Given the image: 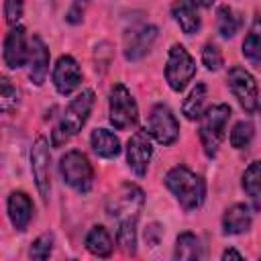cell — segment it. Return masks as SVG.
Segmentation results:
<instances>
[{"label":"cell","mask_w":261,"mask_h":261,"mask_svg":"<svg viewBox=\"0 0 261 261\" xmlns=\"http://www.w3.org/2000/svg\"><path fill=\"white\" fill-rule=\"evenodd\" d=\"M165 186L175 196L184 210H196L202 206L206 198V184L204 179L188 169L186 165H175L165 173Z\"/></svg>","instance_id":"1"},{"label":"cell","mask_w":261,"mask_h":261,"mask_svg":"<svg viewBox=\"0 0 261 261\" xmlns=\"http://www.w3.org/2000/svg\"><path fill=\"white\" fill-rule=\"evenodd\" d=\"M92 106H94V92L92 90H82L65 108V112L61 114V120L59 124L55 126L53 135H51V141L55 147L63 145L69 137L77 135L82 130V126L86 124L90 112H92Z\"/></svg>","instance_id":"2"},{"label":"cell","mask_w":261,"mask_h":261,"mask_svg":"<svg viewBox=\"0 0 261 261\" xmlns=\"http://www.w3.org/2000/svg\"><path fill=\"white\" fill-rule=\"evenodd\" d=\"M230 118V106L228 104H214L206 108L200 116V143L206 153V157L214 159L218 153V147L226 135V124Z\"/></svg>","instance_id":"3"},{"label":"cell","mask_w":261,"mask_h":261,"mask_svg":"<svg viewBox=\"0 0 261 261\" xmlns=\"http://www.w3.org/2000/svg\"><path fill=\"white\" fill-rule=\"evenodd\" d=\"M108 120L116 130H126L137 124L139 108L124 84H114L108 94Z\"/></svg>","instance_id":"4"},{"label":"cell","mask_w":261,"mask_h":261,"mask_svg":"<svg viewBox=\"0 0 261 261\" xmlns=\"http://www.w3.org/2000/svg\"><path fill=\"white\" fill-rule=\"evenodd\" d=\"M59 173L63 184L73 188L80 194H88L94 184V169L88 161V157L82 151H67L59 159Z\"/></svg>","instance_id":"5"},{"label":"cell","mask_w":261,"mask_h":261,"mask_svg":"<svg viewBox=\"0 0 261 261\" xmlns=\"http://www.w3.org/2000/svg\"><path fill=\"white\" fill-rule=\"evenodd\" d=\"M196 75V61L179 43L171 45L165 61V82L173 92H181Z\"/></svg>","instance_id":"6"},{"label":"cell","mask_w":261,"mask_h":261,"mask_svg":"<svg viewBox=\"0 0 261 261\" xmlns=\"http://www.w3.org/2000/svg\"><path fill=\"white\" fill-rule=\"evenodd\" d=\"M226 84L241 108L249 114H253L259 108V88L255 77L241 65H232L226 73Z\"/></svg>","instance_id":"7"},{"label":"cell","mask_w":261,"mask_h":261,"mask_svg":"<svg viewBox=\"0 0 261 261\" xmlns=\"http://www.w3.org/2000/svg\"><path fill=\"white\" fill-rule=\"evenodd\" d=\"M145 204V196L143 190L133 186V184H124L120 186V190H116L106 204V212L112 218H137L141 208Z\"/></svg>","instance_id":"8"},{"label":"cell","mask_w":261,"mask_h":261,"mask_svg":"<svg viewBox=\"0 0 261 261\" xmlns=\"http://www.w3.org/2000/svg\"><path fill=\"white\" fill-rule=\"evenodd\" d=\"M147 130L157 143L173 145L179 137V122H177V118H175V114L171 112L169 106L155 104L151 108V114H149V120H147Z\"/></svg>","instance_id":"9"},{"label":"cell","mask_w":261,"mask_h":261,"mask_svg":"<svg viewBox=\"0 0 261 261\" xmlns=\"http://www.w3.org/2000/svg\"><path fill=\"white\" fill-rule=\"evenodd\" d=\"M31 171L35 186L43 198V202H49V192H51V153H49V143L45 137H39L33 145L31 151Z\"/></svg>","instance_id":"10"},{"label":"cell","mask_w":261,"mask_h":261,"mask_svg":"<svg viewBox=\"0 0 261 261\" xmlns=\"http://www.w3.org/2000/svg\"><path fill=\"white\" fill-rule=\"evenodd\" d=\"M153 155V145H151V135L147 128L137 130L128 143H126V163L128 167L141 177L149 169V161Z\"/></svg>","instance_id":"11"},{"label":"cell","mask_w":261,"mask_h":261,"mask_svg":"<svg viewBox=\"0 0 261 261\" xmlns=\"http://www.w3.org/2000/svg\"><path fill=\"white\" fill-rule=\"evenodd\" d=\"M155 39H157V27H153V24H141V27L130 29L124 35V43H122L124 59L137 61V59L145 57L151 51Z\"/></svg>","instance_id":"12"},{"label":"cell","mask_w":261,"mask_h":261,"mask_svg":"<svg viewBox=\"0 0 261 261\" xmlns=\"http://www.w3.org/2000/svg\"><path fill=\"white\" fill-rule=\"evenodd\" d=\"M29 53H31V45L27 43V31L20 24H14L6 39H4V49H2V57L6 67L10 69H18L29 61Z\"/></svg>","instance_id":"13"},{"label":"cell","mask_w":261,"mask_h":261,"mask_svg":"<svg viewBox=\"0 0 261 261\" xmlns=\"http://www.w3.org/2000/svg\"><path fill=\"white\" fill-rule=\"evenodd\" d=\"M82 82V69L71 55H61L53 67V86L57 94L69 96Z\"/></svg>","instance_id":"14"},{"label":"cell","mask_w":261,"mask_h":261,"mask_svg":"<svg viewBox=\"0 0 261 261\" xmlns=\"http://www.w3.org/2000/svg\"><path fill=\"white\" fill-rule=\"evenodd\" d=\"M49 71V49L39 35L31 39V53H29V80L35 86H43Z\"/></svg>","instance_id":"15"},{"label":"cell","mask_w":261,"mask_h":261,"mask_svg":"<svg viewBox=\"0 0 261 261\" xmlns=\"http://www.w3.org/2000/svg\"><path fill=\"white\" fill-rule=\"evenodd\" d=\"M6 208H8V218L12 226L22 232L33 218V200L24 192H12L8 196Z\"/></svg>","instance_id":"16"},{"label":"cell","mask_w":261,"mask_h":261,"mask_svg":"<svg viewBox=\"0 0 261 261\" xmlns=\"http://www.w3.org/2000/svg\"><path fill=\"white\" fill-rule=\"evenodd\" d=\"M171 16L186 35H194L200 31L198 0H175L171 4Z\"/></svg>","instance_id":"17"},{"label":"cell","mask_w":261,"mask_h":261,"mask_svg":"<svg viewBox=\"0 0 261 261\" xmlns=\"http://www.w3.org/2000/svg\"><path fill=\"white\" fill-rule=\"evenodd\" d=\"M253 214L247 204H232L226 208L222 216V232L224 234H243L251 228Z\"/></svg>","instance_id":"18"},{"label":"cell","mask_w":261,"mask_h":261,"mask_svg":"<svg viewBox=\"0 0 261 261\" xmlns=\"http://www.w3.org/2000/svg\"><path fill=\"white\" fill-rule=\"evenodd\" d=\"M90 145L94 149L96 155L104 157V159H112L120 155V141L114 133H110L108 128H94L90 135Z\"/></svg>","instance_id":"19"},{"label":"cell","mask_w":261,"mask_h":261,"mask_svg":"<svg viewBox=\"0 0 261 261\" xmlns=\"http://www.w3.org/2000/svg\"><path fill=\"white\" fill-rule=\"evenodd\" d=\"M241 51L245 59L253 65H261V16H255L251 22L249 33L243 39Z\"/></svg>","instance_id":"20"},{"label":"cell","mask_w":261,"mask_h":261,"mask_svg":"<svg viewBox=\"0 0 261 261\" xmlns=\"http://www.w3.org/2000/svg\"><path fill=\"white\" fill-rule=\"evenodd\" d=\"M84 245L96 257H108L112 253V239L104 226H92L86 234Z\"/></svg>","instance_id":"21"},{"label":"cell","mask_w":261,"mask_h":261,"mask_svg":"<svg viewBox=\"0 0 261 261\" xmlns=\"http://www.w3.org/2000/svg\"><path fill=\"white\" fill-rule=\"evenodd\" d=\"M173 257L177 261H194L202 257V245L200 239L194 232H181L175 241V251Z\"/></svg>","instance_id":"22"},{"label":"cell","mask_w":261,"mask_h":261,"mask_svg":"<svg viewBox=\"0 0 261 261\" xmlns=\"http://www.w3.org/2000/svg\"><path fill=\"white\" fill-rule=\"evenodd\" d=\"M204 104H206V84H196L181 104V114L188 120H198L204 112Z\"/></svg>","instance_id":"23"},{"label":"cell","mask_w":261,"mask_h":261,"mask_svg":"<svg viewBox=\"0 0 261 261\" xmlns=\"http://www.w3.org/2000/svg\"><path fill=\"white\" fill-rule=\"evenodd\" d=\"M241 186L255 204H261V161H253L245 169Z\"/></svg>","instance_id":"24"},{"label":"cell","mask_w":261,"mask_h":261,"mask_svg":"<svg viewBox=\"0 0 261 261\" xmlns=\"http://www.w3.org/2000/svg\"><path fill=\"white\" fill-rule=\"evenodd\" d=\"M118 245L124 253H137V218H122L118 224Z\"/></svg>","instance_id":"25"},{"label":"cell","mask_w":261,"mask_h":261,"mask_svg":"<svg viewBox=\"0 0 261 261\" xmlns=\"http://www.w3.org/2000/svg\"><path fill=\"white\" fill-rule=\"evenodd\" d=\"M237 29H239V20H237L232 8L220 6L216 10V31H218V35L222 39H230V37H234Z\"/></svg>","instance_id":"26"},{"label":"cell","mask_w":261,"mask_h":261,"mask_svg":"<svg viewBox=\"0 0 261 261\" xmlns=\"http://www.w3.org/2000/svg\"><path fill=\"white\" fill-rule=\"evenodd\" d=\"M253 141V124L249 120H241L230 130V145L234 149H247Z\"/></svg>","instance_id":"27"},{"label":"cell","mask_w":261,"mask_h":261,"mask_svg":"<svg viewBox=\"0 0 261 261\" xmlns=\"http://www.w3.org/2000/svg\"><path fill=\"white\" fill-rule=\"evenodd\" d=\"M51 251H53V234L45 232L33 241L29 255H31V259H47L51 255Z\"/></svg>","instance_id":"28"},{"label":"cell","mask_w":261,"mask_h":261,"mask_svg":"<svg viewBox=\"0 0 261 261\" xmlns=\"http://www.w3.org/2000/svg\"><path fill=\"white\" fill-rule=\"evenodd\" d=\"M18 106V92L10 84V80L2 77V94H0V108L2 112H12Z\"/></svg>","instance_id":"29"},{"label":"cell","mask_w":261,"mask_h":261,"mask_svg":"<svg viewBox=\"0 0 261 261\" xmlns=\"http://www.w3.org/2000/svg\"><path fill=\"white\" fill-rule=\"evenodd\" d=\"M202 63H204L206 69H210V71H218V69L222 67L224 59H222L220 49H218L214 43H206V45H204V49H202Z\"/></svg>","instance_id":"30"},{"label":"cell","mask_w":261,"mask_h":261,"mask_svg":"<svg viewBox=\"0 0 261 261\" xmlns=\"http://www.w3.org/2000/svg\"><path fill=\"white\" fill-rule=\"evenodd\" d=\"M24 12V0H4V18L10 27H14Z\"/></svg>","instance_id":"31"},{"label":"cell","mask_w":261,"mask_h":261,"mask_svg":"<svg viewBox=\"0 0 261 261\" xmlns=\"http://www.w3.org/2000/svg\"><path fill=\"white\" fill-rule=\"evenodd\" d=\"M84 6H86V0H75V2H73V6L69 8V12L65 14V20H67V22H71V24H77V22H82Z\"/></svg>","instance_id":"32"},{"label":"cell","mask_w":261,"mask_h":261,"mask_svg":"<svg viewBox=\"0 0 261 261\" xmlns=\"http://www.w3.org/2000/svg\"><path fill=\"white\" fill-rule=\"evenodd\" d=\"M161 234H163V228H161L159 224H151V226L145 230V241H147V245H151V247L159 245Z\"/></svg>","instance_id":"33"},{"label":"cell","mask_w":261,"mask_h":261,"mask_svg":"<svg viewBox=\"0 0 261 261\" xmlns=\"http://www.w3.org/2000/svg\"><path fill=\"white\" fill-rule=\"evenodd\" d=\"M222 259H243V253H239V251H234V249H226V251L222 253Z\"/></svg>","instance_id":"34"},{"label":"cell","mask_w":261,"mask_h":261,"mask_svg":"<svg viewBox=\"0 0 261 261\" xmlns=\"http://www.w3.org/2000/svg\"><path fill=\"white\" fill-rule=\"evenodd\" d=\"M198 2H200L202 6H206V8H210V6L214 4V0H198Z\"/></svg>","instance_id":"35"}]
</instances>
